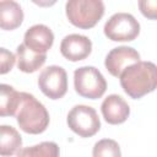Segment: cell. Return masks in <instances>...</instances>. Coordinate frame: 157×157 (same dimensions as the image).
I'll use <instances>...</instances> for the list:
<instances>
[{
	"label": "cell",
	"mask_w": 157,
	"mask_h": 157,
	"mask_svg": "<svg viewBox=\"0 0 157 157\" xmlns=\"http://www.w3.org/2000/svg\"><path fill=\"white\" fill-rule=\"evenodd\" d=\"M22 102V92H17L12 86L2 83L0 86V115L13 117Z\"/></svg>",
	"instance_id": "14"
},
{
	"label": "cell",
	"mask_w": 157,
	"mask_h": 157,
	"mask_svg": "<svg viewBox=\"0 0 157 157\" xmlns=\"http://www.w3.org/2000/svg\"><path fill=\"white\" fill-rule=\"evenodd\" d=\"M140 61V54L131 47H117L105 56V69L114 77H120L121 72L132 64Z\"/></svg>",
	"instance_id": "8"
},
{
	"label": "cell",
	"mask_w": 157,
	"mask_h": 157,
	"mask_svg": "<svg viewBox=\"0 0 157 157\" xmlns=\"http://www.w3.org/2000/svg\"><path fill=\"white\" fill-rule=\"evenodd\" d=\"M119 78L121 88L129 97L141 98L157 88V65L151 61H139L126 67Z\"/></svg>",
	"instance_id": "1"
},
{
	"label": "cell",
	"mask_w": 157,
	"mask_h": 157,
	"mask_svg": "<svg viewBox=\"0 0 157 157\" xmlns=\"http://www.w3.org/2000/svg\"><path fill=\"white\" fill-rule=\"evenodd\" d=\"M54 34L45 25H34L29 27L23 37V44L38 54H45L53 45Z\"/></svg>",
	"instance_id": "10"
},
{
	"label": "cell",
	"mask_w": 157,
	"mask_h": 157,
	"mask_svg": "<svg viewBox=\"0 0 157 157\" xmlns=\"http://www.w3.org/2000/svg\"><path fill=\"white\" fill-rule=\"evenodd\" d=\"M92 50V42L82 34H69L64 37L60 44L61 55L70 61H80L86 59Z\"/></svg>",
	"instance_id": "9"
},
{
	"label": "cell",
	"mask_w": 157,
	"mask_h": 157,
	"mask_svg": "<svg viewBox=\"0 0 157 157\" xmlns=\"http://www.w3.org/2000/svg\"><path fill=\"white\" fill-rule=\"evenodd\" d=\"M92 156L93 157H121V152L115 140L103 139L94 144Z\"/></svg>",
	"instance_id": "17"
},
{
	"label": "cell",
	"mask_w": 157,
	"mask_h": 157,
	"mask_svg": "<svg viewBox=\"0 0 157 157\" xmlns=\"http://www.w3.org/2000/svg\"><path fill=\"white\" fill-rule=\"evenodd\" d=\"M17 58L9 50H6L5 48H1L0 49V65H1V69H0V74L4 75L6 72H9L13 65H15V60Z\"/></svg>",
	"instance_id": "18"
},
{
	"label": "cell",
	"mask_w": 157,
	"mask_h": 157,
	"mask_svg": "<svg viewBox=\"0 0 157 157\" xmlns=\"http://www.w3.org/2000/svg\"><path fill=\"white\" fill-rule=\"evenodd\" d=\"M17 124L27 134H42L49 125L47 108L31 93L22 92V102L16 114Z\"/></svg>",
	"instance_id": "2"
},
{
	"label": "cell",
	"mask_w": 157,
	"mask_h": 157,
	"mask_svg": "<svg viewBox=\"0 0 157 157\" xmlns=\"http://www.w3.org/2000/svg\"><path fill=\"white\" fill-rule=\"evenodd\" d=\"M101 110L104 120L112 125L124 123L130 114L129 104L123 97L118 94H109L107 98H104L101 105Z\"/></svg>",
	"instance_id": "11"
},
{
	"label": "cell",
	"mask_w": 157,
	"mask_h": 157,
	"mask_svg": "<svg viewBox=\"0 0 157 157\" xmlns=\"http://www.w3.org/2000/svg\"><path fill=\"white\" fill-rule=\"evenodd\" d=\"M22 137L18 131L9 125L0 126V155L2 157L12 156L21 150Z\"/></svg>",
	"instance_id": "15"
},
{
	"label": "cell",
	"mask_w": 157,
	"mask_h": 157,
	"mask_svg": "<svg viewBox=\"0 0 157 157\" xmlns=\"http://www.w3.org/2000/svg\"><path fill=\"white\" fill-rule=\"evenodd\" d=\"M140 33V23L126 12H118L104 25V34L113 42H131Z\"/></svg>",
	"instance_id": "6"
},
{
	"label": "cell",
	"mask_w": 157,
	"mask_h": 157,
	"mask_svg": "<svg viewBox=\"0 0 157 157\" xmlns=\"http://www.w3.org/2000/svg\"><path fill=\"white\" fill-rule=\"evenodd\" d=\"M65 10L71 25L82 29H90L102 18L104 4L101 0H69Z\"/></svg>",
	"instance_id": "3"
},
{
	"label": "cell",
	"mask_w": 157,
	"mask_h": 157,
	"mask_svg": "<svg viewBox=\"0 0 157 157\" xmlns=\"http://www.w3.org/2000/svg\"><path fill=\"white\" fill-rule=\"evenodd\" d=\"M139 9L145 17L150 20H157V0L139 1Z\"/></svg>",
	"instance_id": "19"
},
{
	"label": "cell",
	"mask_w": 157,
	"mask_h": 157,
	"mask_svg": "<svg viewBox=\"0 0 157 157\" xmlns=\"http://www.w3.org/2000/svg\"><path fill=\"white\" fill-rule=\"evenodd\" d=\"M59 146L55 142L44 141L38 145L20 150L16 157H59Z\"/></svg>",
	"instance_id": "16"
},
{
	"label": "cell",
	"mask_w": 157,
	"mask_h": 157,
	"mask_svg": "<svg viewBox=\"0 0 157 157\" xmlns=\"http://www.w3.org/2000/svg\"><path fill=\"white\" fill-rule=\"evenodd\" d=\"M23 21V11L16 1H0V27L5 31L17 28Z\"/></svg>",
	"instance_id": "12"
},
{
	"label": "cell",
	"mask_w": 157,
	"mask_h": 157,
	"mask_svg": "<svg viewBox=\"0 0 157 157\" xmlns=\"http://www.w3.org/2000/svg\"><path fill=\"white\" fill-rule=\"evenodd\" d=\"M38 86L44 96L50 99L63 98L67 91V75L66 71L58 65L45 67L39 77Z\"/></svg>",
	"instance_id": "7"
},
{
	"label": "cell",
	"mask_w": 157,
	"mask_h": 157,
	"mask_svg": "<svg viewBox=\"0 0 157 157\" xmlns=\"http://www.w3.org/2000/svg\"><path fill=\"white\" fill-rule=\"evenodd\" d=\"M75 91L85 98H101L105 90L107 82L104 76L94 66H81L74 72Z\"/></svg>",
	"instance_id": "4"
},
{
	"label": "cell",
	"mask_w": 157,
	"mask_h": 157,
	"mask_svg": "<svg viewBox=\"0 0 157 157\" xmlns=\"http://www.w3.org/2000/svg\"><path fill=\"white\" fill-rule=\"evenodd\" d=\"M67 125L81 137H91L101 129V121L96 109L85 104L75 105L69 112Z\"/></svg>",
	"instance_id": "5"
},
{
	"label": "cell",
	"mask_w": 157,
	"mask_h": 157,
	"mask_svg": "<svg viewBox=\"0 0 157 157\" xmlns=\"http://www.w3.org/2000/svg\"><path fill=\"white\" fill-rule=\"evenodd\" d=\"M16 58H17L18 69L27 74H32L38 69H40L47 60L45 54H38L31 50L29 48H27L23 43L17 47Z\"/></svg>",
	"instance_id": "13"
}]
</instances>
